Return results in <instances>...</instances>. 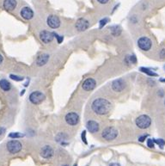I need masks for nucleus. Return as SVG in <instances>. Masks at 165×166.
Returning <instances> with one entry per match:
<instances>
[{
    "label": "nucleus",
    "mask_w": 165,
    "mask_h": 166,
    "mask_svg": "<svg viewBox=\"0 0 165 166\" xmlns=\"http://www.w3.org/2000/svg\"><path fill=\"white\" fill-rule=\"evenodd\" d=\"M138 46L143 51H150L152 46V41L150 38L142 36L138 40Z\"/></svg>",
    "instance_id": "obj_4"
},
{
    "label": "nucleus",
    "mask_w": 165,
    "mask_h": 166,
    "mask_svg": "<svg viewBox=\"0 0 165 166\" xmlns=\"http://www.w3.org/2000/svg\"><path fill=\"white\" fill-rule=\"evenodd\" d=\"M135 122L138 128H139L140 129H146L150 126L151 119L150 118V116L146 114H142L136 119Z\"/></svg>",
    "instance_id": "obj_2"
},
{
    "label": "nucleus",
    "mask_w": 165,
    "mask_h": 166,
    "mask_svg": "<svg viewBox=\"0 0 165 166\" xmlns=\"http://www.w3.org/2000/svg\"><path fill=\"white\" fill-rule=\"evenodd\" d=\"M159 55H160V58H161V59L164 60V59H165V48L162 49V50L160 51V53H159Z\"/></svg>",
    "instance_id": "obj_29"
},
{
    "label": "nucleus",
    "mask_w": 165,
    "mask_h": 166,
    "mask_svg": "<svg viewBox=\"0 0 165 166\" xmlns=\"http://www.w3.org/2000/svg\"><path fill=\"white\" fill-rule=\"evenodd\" d=\"M96 85V82L95 79L93 78H87L83 81V83L82 84V88L83 89V91H92L95 89Z\"/></svg>",
    "instance_id": "obj_10"
},
{
    "label": "nucleus",
    "mask_w": 165,
    "mask_h": 166,
    "mask_svg": "<svg viewBox=\"0 0 165 166\" xmlns=\"http://www.w3.org/2000/svg\"><path fill=\"white\" fill-rule=\"evenodd\" d=\"M81 138H82V142L87 145L88 142H87V139H86V131H82V134H81Z\"/></svg>",
    "instance_id": "obj_27"
},
{
    "label": "nucleus",
    "mask_w": 165,
    "mask_h": 166,
    "mask_svg": "<svg viewBox=\"0 0 165 166\" xmlns=\"http://www.w3.org/2000/svg\"><path fill=\"white\" fill-rule=\"evenodd\" d=\"M153 140H154V143L158 145L161 148H164V145H165V140H164L163 139H156Z\"/></svg>",
    "instance_id": "obj_21"
},
{
    "label": "nucleus",
    "mask_w": 165,
    "mask_h": 166,
    "mask_svg": "<svg viewBox=\"0 0 165 166\" xmlns=\"http://www.w3.org/2000/svg\"><path fill=\"white\" fill-rule=\"evenodd\" d=\"M10 77L12 80H14V81H23V77H21V76L13 75V74H11V75L10 76Z\"/></svg>",
    "instance_id": "obj_23"
},
{
    "label": "nucleus",
    "mask_w": 165,
    "mask_h": 166,
    "mask_svg": "<svg viewBox=\"0 0 165 166\" xmlns=\"http://www.w3.org/2000/svg\"><path fill=\"white\" fill-rule=\"evenodd\" d=\"M102 136L103 139H105L106 140H108V141L113 140L118 136V131L113 127H108V128H107L102 131Z\"/></svg>",
    "instance_id": "obj_3"
},
{
    "label": "nucleus",
    "mask_w": 165,
    "mask_h": 166,
    "mask_svg": "<svg viewBox=\"0 0 165 166\" xmlns=\"http://www.w3.org/2000/svg\"><path fill=\"white\" fill-rule=\"evenodd\" d=\"M92 110L99 115H105L109 113L111 109V103L104 98L96 99L92 103Z\"/></svg>",
    "instance_id": "obj_1"
},
{
    "label": "nucleus",
    "mask_w": 165,
    "mask_h": 166,
    "mask_svg": "<svg viewBox=\"0 0 165 166\" xmlns=\"http://www.w3.org/2000/svg\"><path fill=\"white\" fill-rule=\"evenodd\" d=\"M147 145H148V147H150V148H154V147H155L154 140L151 139H149L147 140Z\"/></svg>",
    "instance_id": "obj_26"
},
{
    "label": "nucleus",
    "mask_w": 165,
    "mask_h": 166,
    "mask_svg": "<svg viewBox=\"0 0 165 166\" xmlns=\"http://www.w3.org/2000/svg\"><path fill=\"white\" fill-rule=\"evenodd\" d=\"M139 70H140V72H144L145 74H147V75L150 76V77H158V74H157L156 72H152V71H151V69H150V68L140 67Z\"/></svg>",
    "instance_id": "obj_19"
},
{
    "label": "nucleus",
    "mask_w": 165,
    "mask_h": 166,
    "mask_svg": "<svg viewBox=\"0 0 165 166\" xmlns=\"http://www.w3.org/2000/svg\"><path fill=\"white\" fill-rule=\"evenodd\" d=\"M66 121L68 125L70 126H76L78 121H79V116L78 114L75 112H71V113H68L66 115Z\"/></svg>",
    "instance_id": "obj_7"
},
{
    "label": "nucleus",
    "mask_w": 165,
    "mask_h": 166,
    "mask_svg": "<svg viewBox=\"0 0 165 166\" xmlns=\"http://www.w3.org/2000/svg\"><path fill=\"white\" fill-rule=\"evenodd\" d=\"M126 60L127 61L128 63H132V64H136L137 63V58L135 55H128L126 58Z\"/></svg>",
    "instance_id": "obj_20"
},
{
    "label": "nucleus",
    "mask_w": 165,
    "mask_h": 166,
    "mask_svg": "<svg viewBox=\"0 0 165 166\" xmlns=\"http://www.w3.org/2000/svg\"><path fill=\"white\" fill-rule=\"evenodd\" d=\"M164 69H165V66H164Z\"/></svg>",
    "instance_id": "obj_37"
},
{
    "label": "nucleus",
    "mask_w": 165,
    "mask_h": 166,
    "mask_svg": "<svg viewBox=\"0 0 165 166\" xmlns=\"http://www.w3.org/2000/svg\"><path fill=\"white\" fill-rule=\"evenodd\" d=\"M160 82H163V83H165V78H161V79H160Z\"/></svg>",
    "instance_id": "obj_34"
},
{
    "label": "nucleus",
    "mask_w": 165,
    "mask_h": 166,
    "mask_svg": "<svg viewBox=\"0 0 165 166\" xmlns=\"http://www.w3.org/2000/svg\"><path fill=\"white\" fill-rule=\"evenodd\" d=\"M46 23L51 29H58L60 26V18L55 15H50L47 17Z\"/></svg>",
    "instance_id": "obj_8"
},
{
    "label": "nucleus",
    "mask_w": 165,
    "mask_h": 166,
    "mask_svg": "<svg viewBox=\"0 0 165 166\" xmlns=\"http://www.w3.org/2000/svg\"><path fill=\"white\" fill-rule=\"evenodd\" d=\"M20 14H21V16L25 20H30L34 16V12L29 7H23Z\"/></svg>",
    "instance_id": "obj_14"
},
{
    "label": "nucleus",
    "mask_w": 165,
    "mask_h": 166,
    "mask_svg": "<svg viewBox=\"0 0 165 166\" xmlns=\"http://www.w3.org/2000/svg\"><path fill=\"white\" fill-rule=\"evenodd\" d=\"M146 137H147V135H144V136H141L139 139H138V140L140 141V142H144V139H146Z\"/></svg>",
    "instance_id": "obj_30"
},
{
    "label": "nucleus",
    "mask_w": 165,
    "mask_h": 166,
    "mask_svg": "<svg viewBox=\"0 0 165 166\" xmlns=\"http://www.w3.org/2000/svg\"><path fill=\"white\" fill-rule=\"evenodd\" d=\"M53 35H54V37L57 39L58 43H61V42L63 41V37H62V36H60L59 35H57V34H55V33H53Z\"/></svg>",
    "instance_id": "obj_28"
},
{
    "label": "nucleus",
    "mask_w": 165,
    "mask_h": 166,
    "mask_svg": "<svg viewBox=\"0 0 165 166\" xmlns=\"http://www.w3.org/2000/svg\"><path fill=\"white\" fill-rule=\"evenodd\" d=\"M22 148H23L22 143L18 140H10L7 143V150L11 154L18 153L22 150Z\"/></svg>",
    "instance_id": "obj_5"
},
{
    "label": "nucleus",
    "mask_w": 165,
    "mask_h": 166,
    "mask_svg": "<svg viewBox=\"0 0 165 166\" xmlns=\"http://www.w3.org/2000/svg\"><path fill=\"white\" fill-rule=\"evenodd\" d=\"M164 105H165V100H164Z\"/></svg>",
    "instance_id": "obj_36"
},
{
    "label": "nucleus",
    "mask_w": 165,
    "mask_h": 166,
    "mask_svg": "<svg viewBox=\"0 0 165 166\" xmlns=\"http://www.w3.org/2000/svg\"><path fill=\"white\" fill-rule=\"evenodd\" d=\"M108 21H109V19L108 18H103V19H102L101 21H100V29H102V27H104L107 23H108Z\"/></svg>",
    "instance_id": "obj_24"
},
{
    "label": "nucleus",
    "mask_w": 165,
    "mask_h": 166,
    "mask_svg": "<svg viewBox=\"0 0 165 166\" xmlns=\"http://www.w3.org/2000/svg\"><path fill=\"white\" fill-rule=\"evenodd\" d=\"M40 38L42 41V42H44L45 44L50 43L54 38L53 33H51L47 30H42L40 33Z\"/></svg>",
    "instance_id": "obj_9"
},
{
    "label": "nucleus",
    "mask_w": 165,
    "mask_h": 166,
    "mask_svg": "<svg viewBox=\"0 0 165 166\" xmlns=\"http://www.w3.org/2000/svg\"><path fill=\"white\" fill-rule=\"evenodd\" d=\"M53 155V148L50 145H44L41 149V156L44 159H51Z\"/></svg>",
    "instance_id": "obj_13"
},
{
    "label": "nucleus",
    "mask_w": 165,
    "mask_h": 166,
    "mask_svg": "<svg viewBox=\"0 0 165 166\" xmlns=\"http://www.w3.org/2000/svg\"><path fill=\"white\" fill-rule=\"evenodd\" d=\"M0 88L4 91H9L11 89V84L6 79L0 80Z\"/></svg>",
    "instance_id": "obj_18"
},
{
    "label": "nucleus",
    "mask_w": 165,
    "mask_h": 166,
    "mask_svg": "<svg viewBox=\"0 0 165 166\" xmlns=\"http://www.w3.org/2000/svg\"><path fill=\"white\" fill-rule=\"evenodd\" d=\"M49 54H41L40 56H38V58L36 59V65L38 66H45L46 64L47 63V61L49 60Z\"/></svg>",
    "instance_id": "obj_16"
},
{
    "label": "nucleus",
    "mask_w": 165,
    "mask_h": 166,
    "mask_svg": "<svg viewBox=\"0 0 165 166\" xmlns=\"http://www.w3.org/2000/svg\"><path fill=\"white\" fill-rule=\"evenodd\" d=\"M126 88V83L123 79L119 78L114 80L112 83V89L116 92H120V91H124V89Z\"/></svg>",
    "instance_id": "obj_11"
},
{
    "label": "nucleus",
    "mask_w": 165,
    "mask_h": 166,
    "mask_svg": "<svg viewBox=\"0 0 165 166\" xmlns=\"http://www.w3.org/2000/svg\"><path fill=\"white\" fill-rule=\"evenodd\" d=\"M23 136H24V134H20V133H12V134H9V137L12 138V139H18V138H21V137H23Z\"/></svg>",
    "instance_id": "obj_22"
},
{
    "label": "nucleus",
    "mask_w": 165,
    "mask_h": 166,
    "mask_svg": "<svg viewBox=\"0 0 165 166\" xmlns=\"http://www.w3.org/2000/svg\"><path fill=\"white\" fill-rule=\"evenodd\" d=\"M16 7V1L15 0H4V8L6 10H13Z\"/></svg>",
    "instance_id": "obj_17"
},
{
    "label": "nucleus",
    "mask_w": 165,
    "mask_h": 166,
    "mask_svg": "<svg viewBox=\"0 0 165 166\" xmlns=\"http://www.w3.org/2000/svg\"><path fill=\"white\" fill-rule=\"evenodd\" d=\"M75 26L76 29L79 32H82V31L86 30L90 27V23L84 18H80L77 21Z\"/></svg>",
    "instance_id": "obj_12"
},
{
    "label": "nucleus",
    "mask_w": 165,
    "mask_h": 166,
    "mask_svg": "<svg viewBox=\"0 0 165 166\" xmlns=\"http://www.w3.org/2000/svg\"><path fill=\"white\" fill-rule=\"evenodd\" d=\"M3 60H4V58H3V56H2V55L0 54V64H1L2 62H3Z\"/></svg>",
    "instance_id": "obj_32"
},
{
    "label": "nucleus",
    "mask_w": 165,
    "mask_h": 166,
    "mask_svg": "<svg viewBox=\"0 0 165 166\" xmlns=\"http://www.w3.org/2000/svg\"><path fill=\"white\" fill-rule=\"evenodd\" d=\"M63 166H69V165H63Z\"/></svg>",
    "instance_id": "obj_35"
},
{
    "label": "nucleus",
    "mask_w": 165,
    "mask_h": 166,
    "mask_svg": "<svg viewBox=\"0 0 165 166\" xmlns=\"http://www.w3.org/2000/svg\"><path fill=\"white\" fill-rule=\"evenodd\" d=\"M163 95H164V91L161 90V91H160V94H159V96H160V97H163Z\"/></svg>",
    "instance_id": "obj_33"
},
{
    "label": "nucleus",
    "mask_w": 165,
    "mask_h": 166,
    "mask_svg": "<svg viewBox=\"0 0 165 166\" xmlns=\"http://www.w3.org/2000/svg\"><path fill=\"white\" fill-rule=\"evenodd\" d=\"M87 129L90 131L91 134H95V133H97L99 131V124H98L96 121H89L87 122Z\"/></svg>",
    "instance_id": "obj_15"
},
{
    "label": "nucleus",
    "mask_w": 165,
    "mask_h": 166,
    "mask_svg": "<svg viewBox=\"0 0 165 166\" xmlns=\"http://www.w3.org/2000/svg\"><path fill=\"white\" fill-rule=\"evenodd\" d=\"M112 32L114 35H118L120 34V30L119 27H113L112 28Z\"/></svg>",
    "instance_id": "obj_25"
},
{
    "label": "nucleus",
    "mask_w": 165,
    "mask_h": 166,
    "mask_svg": "<svg viewBox=\"0 0 165 166\" xmlns=\"http://www.w3.org/2000/svg\"><path fill=\"white\" fill-rule=\"evenodd\" d=\"M45 95L41 91H34L29 95V101L33 104L35 105L41 104L45 100Z\"/></svg>",
    "instance_id": "obj_6"
},
{
    "label": "nucleus",
    "mask_w": 165,
    "mask_h": 166,
    "mask_svg": "<svg viewBox=\"0 0 165 166\" xmlns=\"http://www.w3.org/2000/svg\"><path fill=\"white\" fill-rule=\"evenodd\" d=\"M98 2L100 3V4H107L109 0H97Z\"/></svg>",
    "instance_id": "obj_31"
}]
</instances>
